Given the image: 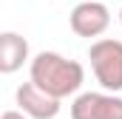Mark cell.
<instances>
[{
	"label": "cell",
	"instance_id": "obj_7",
	"mask_svg": "<svg viewBox=\"0 0 122 119\" xmlns=\"http://www.w3.org/2000/svg\"><path fill=\"white\" fill-rule=\"evenodd\" d=\"M0 119H29V116H26L23 111H3V116H0Z\"/></svg>",
	"mask_w": 122,
	"mask_h": 119
},
{
	"label": "cell",
	"instance_id": "obj_9",
	"mask_svg": "<svg viewBox=\"0 0 122 119\" xmlns=\"http://www.w3.org/2000/svg\"><path fill=\"white\" fill-rule=\"evenodd\" d=\"M99 3H105V0H99Z\"/></svg>",
	"mask_w": 122,
	"mask_h": 119
},
{
	"label": "cell",
	"instance_id": "obj_1",
	"mask_svg": "<svg viewBox=\"0 0 122 119\" xmlns=\"http://www.w3.org/2000/svg\"><path fill=\"white\" fill-rule=\"evenodd\" d=\"M29 77L40 91L54 99L74 96L85 82V68L77 60H68L57 51H40L29 62Z\"/></svg>",
	"mask_w": 122,
	"mask_h": 119
},
{
	"label": "cell",
	"instance_id": "obj_2",
	"mask_svg": "<svg viewBox=\"0 0 122 119\" xmlns=\"http://www.w3.org/2000/svg\"><path fill=\"white\" fill-rule=\"evenodd\" d=\"M88 60H91V71L97 82L108 94H119L122 91V40H94L88 48Z\"/></svg>",
	"mask_w": 122,
	"mask_h": 119
},
{
	"label": "cell",
	"instance_id": "obj_6",
	"mask_svg": "<svg viewBox=\"0 0 122 119\" xmlns=\"http://www.w3.org/2000/svg\"><path fill=\"white\" fill-rule=\"evenodd\" d=\"M29 60V40L17 31L0 34V74H14Z\"/></svg>",
	"mask_w": 122,
	"mask_h": 119
},
{
	"label": "cell",
	"instance_id": "obj_8",
	"mask_svg": "<svg viewBox=\"0 0 122 119\" xmlns=\"http://www.w3.org/2000/svg\"><path fill=\"white\" fill-rule=\"evenodd\" d=\"M119 23H122V9H119Z\"/></svg>",
	"mask_w": 122,
	"mask_h": 119
},
{
	"label": "cell",
	"instance_id": "obj_3",
	"mask_svg": "<svg viewBox=\"0 0 122 119\" xmlns=\"http://www.w3.org/2000/svg\"><path fill=\"white\" fill-rule=\"evenodd\" d=\"M71 119H122V96L108 91H85L71 102Z\"/></svg>",
	"mask_w": 122,
	"mask_h": 119
},
{
	"label": "cell",
	"instance_id": "obj_4",
	"mask_svg": "<svg viewBox=\"0 0 122 119\" xmlns=\"http://www.w3.org/2000/svg\"><path fill=\"white\" fill-rule=\"evenodd\" d=\"M68 23H71V31L77 37H88L91 40V37L105 34V29L111 26V11L99 0H82V3H77L71 9Z\"/></svg>",
	"mask_w": 122,
	"mask_h": 119
},
{
	"label": "cell",
	"instance_id": "obj_5",
	"mask_svg": "<svg viewBox=\"0 0 122 119\" xmlns=\"http://www.w3.org/2000/svg\"><path fill=\"white\" fill-rule=\"evenodd\" d=\"M14 99H17V111H23L29 119H54L60 114V99L48 96L46 91H40L34 82H23L20 88L14 91Z\"/></svg>",
	"mask_w": 122,
	"mask_h": 119
}]
</instances>
